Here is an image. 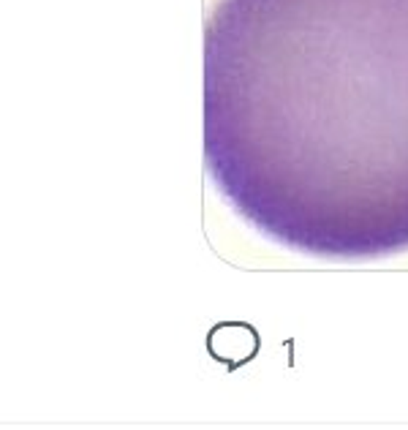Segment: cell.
Instances as JSON below:
<instances>
[{
    "label": "cell",
    "instance_id": "6da1fadb",
    "mask_svg": "<svg viewBox=\"0 0 408 430\" xmlns=\"http://www.w3.org/2000/svg\"><path fill=\"white\" fill-rule=\"evenodd\" d=\"M204 164L229 207L283 248L408 251V0H218Z\"/></svg>",
    "mask_w": 408,
    "mask_h": 430
}]
</instances>
